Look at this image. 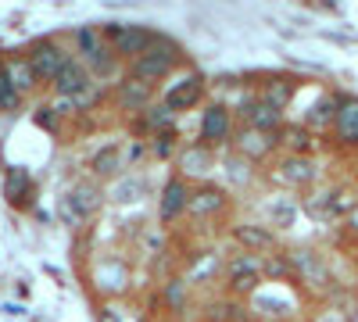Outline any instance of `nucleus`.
Segmentation results:
<instances>
[{
  "label": "nucleus",
  "mask_w": 358,
  "mask_h": 322,
  "mask_svg": "<svg viewBox=\"0 0 358 322\" xmlns=\"http://www.w3.org/2000/svg\"><path fill=\"white\" fill-rule=\"evenodd\" d=\"M151 97H155V86L136 79V75H126L122 82L115 86V104L122 111H147L151 108Z\"/></svg>",
  "instance_id": "obj_10"
},
{
  "label": "nucleus",
  "mask_w": 358,
  "mask_h": 322,
  "mask_svg": "<svg viewBox=\"0 0 358 322\" xmlns=\"http://www.w3.org/2000/svg\"><path fill=\"white\" fill-rule=\"evenodd\" d=\"M18 108H22V94L15 90L8 68H0V111H18Z\"/></svg>",
  "instance_id": "obj_26"
},
{
  "label": "nucleus",
  "mask_w": 358,
  "mask_h": 322,
  "mask_svg": "<svg viewBox=\"0 0 358 322\" xmlns=\"http://www.w3.org/2000/svg\"><path fill=\"white\" fill-rule=\"evenodd\" d=\"M226 208V193L219 190V186H197L194 193H190V204H187V215L190 219H212V215H219Z\"/></svg>",
  "instance_id": "obj_14"
},
{
  "label": "nucleus",
  "mask_w": 358,
  "mask_h": 322,
  "mask_svg": "<svg viewBox=\"0 0 358 322\" xmlns=\"http://www.w3.org/2000/svg\"><path fill=\"white\" fill-rule=\"evenodd\" d=\"M97 322H118V312H111V308H101Z\"/></svg>",
  "instance_id": "obj_32"
},
{
  "label": "nucleus",
  "mask_w": 358,
  "mask_h": 322,
  "mask_svg": "<svg viewBox=\"0 0 358 322\" xmlns=\"http://www.w3.org/2000/svg\"><path fill=\"white\" fill-rule=\"evenodd\" d=\"M344 222H348V233H351V237H358V204L348 212V219H344Z\"/></svg>",
  "instance_id": "obj_31"
},
{
  "label": "nucleus",
  "mask_w": 358,
  "mask_h": 322,
  "mask_svg": "<svg viewBox=\"0 0 358 322\" xmlns=\"http://www.w3.org/2000/svg\"><path fill=\"white\" fill-rule=\"evenodd\" d=\"M165 294H169L172 308H183V283H172V286L165 290Z\"/></svg>",
  "instance_id": "obj_30"
},
{
  "label": "nucleus",
  "mask_w": 358,
  "mask_h": 322,
  "mask_svg": "<svg viewBox=\"0 0 358 322\" xmlns=\"http://www.w3.org/2000/svg\"><path fill=\"white\" fill-rule=\"evenodd\" d=\"M90 168H94V175H115L118 168H122V147H118V143L101 147L94 154V161H90Z\"/></svg>",
  "instance_id": "obj_23"
},
{
  "label": "nucleus",
  "mask_w": 358,
  "mask_h": 322,
  "mask_svg": "<svg viewBox=\"0 0 358 322\" xmlns=\"http://www.w3.org/2000/svg\"><path fill=\"white\" fill-rule=\"evenodd\" d=\"M262 101H268L273 108H287L294 101V82L290 79H273V82H265V90H262Z\"/></svg>",
  "instance_id": "obj_24"
},
{
  "label": "nucleus",
  "mask_w": 358,
  "mask_h": 322,
  "mask_svg": "<svg viewBox=\"0 0 358 322\" xmlns=\"http://www.w3.org/2000/svg\"><path fill=\"white\" fill-rule=\"evenodd\" d=\"M334 133L344 147H358V97H348L341 101L337 108V122H334Z\"/></svg>",
  "instance_id": "obj_18"
},
{
  "label": "nucleus",
  "mask_w": 358,
  "mask_h": 322,
  "mask_svg": "<svg viewBox=\"0 0 358 322\" xmlns=\"http://www.w3.org/2000/svg\"><path fill=\"white\" fill-rule=\"evenodd\" d=\"M54 94L57 97H65V101H72V108H90L97 97H101V90H97V79L90 75V68L79 61V57H72V61L57 72V79H54Z\"/></svg>",
  "instance_id": "obj_1"
},
{
  "label": "nucleus",
  "mask_w": 358,
  "mask_h": 322,
  "mask_svg": "<svg viewBox=\"0 0 358 322\" xmlns=\"http://www.w3.org/2000/svg\"><path fill=\"white\" fill-rule=\"evenodd\" d=\"M258 283H262V261L255 254L229 261V290L233 294H255Z\"/></svg>",
  "instance_id": "obj_11"
},
{
  "label": "nucleus",
  "mask_w": 358,
  "mask_h": 322,
  "mask_svg": "<svg viewBox=\"0 0 358 322\" xmlns=\"http://www.w3.org/2000/svg\"><path fill=\"white\" fill-rule=\"evenodd\" d=\"M280 180L287 183V186H312L315 183V161L308 158V154H287L283 161H280Z\"/></svg>",
  "instance_id": "obj_13"
},
{
  "label": "nucleus",
  "mask_w": 358,
  "mask_h": 322,
  "mask_svg": "<svg viewBox=\"0 0 358 322\" xmlns=\"http://www.w3.org/2000/svg\"><path fill=\"white\" fill-rule=\"evenodd\" d=\"M215 165V154L208 143H190V147L179 154V172L187 175V180H197V175H208Z\"/></svg>",
  "instance_id": "obj_16"
},
{
  "label": "nucleus",
  "mask_w": 358,
  "mask_h": 322,
  "mask_svg": "<svg viewBox=\"0 0 358 322\" xmlns=\"http://www.w3.org/2000/svg\"><path fill=\"white\" fill-rule=\"evenodd\" d=\"M8 75H11V82H15L18 94H29V90L40 82L36 72H33V65H29V57H25V61H11V65H8Z\"/></svg>",
  "instance_id": "obj_25"
},
{
  "label": "nucleus",
  "mask_w": 358,
  "mask_h": 322,
  "mask_svg": "<svg viewBox=\"0 0 358 322\" xmlns=\"http://www.w3.org/2000/svg\"><path fill=\"white\" fill-rule=\"evenodd\" d=\"M97 204H101L97 186L79 183V186L69 190V197H65V204H62V215H65L69 222H79V219H90V215H94V212H97Z\"/></svg>",
  "instance_id": "obj_12"
},
{
  "label": "nucleus",
  "mask_w": 358,
  "mask_h": 322,
  "mask_svg": "<svg viewBox=\"0 0 358 322\" xmlns=\"http://www.w3.org/2000/svg\"><path fill=\"white\" fill-rule=\"evenodd\" d=\"M233 319H241V308H233L226 301L208 305V322H233Z\"/></svg>",
  "instance_id": "obj_27"
},
{
  "label": "nucleus",
  "mask_w": 358,
  "mask_h": 322,
  "mask_svg": "<svg viewBox=\"0 0 358 322\" xmlns=\"http://www.w3.org/2000/svg\"><path fill=\"white\" fill-rule=\"evenodd\" d=\"M143 126L151 129L155 136L172 133V129H176V111L162 101V104H155V108H147V111H143Z\"/></svg>",
  "instance_id": "obj_21"
},
{
  "label": "nucleus",
  "mask_w": 358,
  "mask_h": 322,
  "mask_svg": "<svg viewBox=\"0 0 358 322\" xmlns=\"http://www.w3.org/2000/svg\"><path fill=\"white\" fill-rule=\"evenodd\" d=\"M176 61H179V47L158 36V43L147 50V54H140L136 61L129 65V75H136V79H143V82L155 86L158 79H165V75L176 68Z\"/></svg>",
  "instance_id": "obj_3"
},
{
  "label": "nucleus",
  "mask_w": 358,
  "mask_h": 322,
  "mask_svg": "<svg viewBox=\"0 0 358 322\" xmlns=\"http://www.w3.org/2000/svg\"><path fill=\"white\" fill-rule=\"evenodd\" d=\"M190 186L183 175H172V180L162 186V200H158V215L162 222H176L179 215H187V204H190Z\"/></svg>",
  "instance_id": "obj_8"
},
{
  "label": "nucleus",
  "mask_w": 358,
  "mask_h": 322,
  "mask_svg": "<svg viewBox=\"0 0 358 322\" xmlns=\"http://www.w3.org/2000/svg\"><path fill=\"white\" fill-rule=\"evenodd\" d=\"M233 240L244 244L248 251H273V247H276V237H273V233H268L265 226H255V222L233 226Z\"/></svg>",
  "instance_id": "obj_19"
},
{
  "label": "nucleus",
  "mask_w": 358,
  "mask_h": 322,
  "mask_svg": "<svg viewBox=\"0 0 358 322\" xmlns=\"http://www.w3.org/2000/svg\"><path fill=\"white\" fill-rule=\"evenodd\" d=\"M265 272L276 276V279L290 276V258H268V261H265Z\"/></svg>",
  "instance_id": "obj_28"
},
{
  "label": "nucleus",
  "mask_w": 358,
  "mask_h": 322,
  "mask_svg": "<svg viewBox=\"0 0 358 322\" xmlns=\"http://www.w3.org/2000/svg\"><path fill=\"white\" fill-rule=\"evenodd\" d=\"M201 97H204V75H201V72H187L179 82H172V86H169L165 104L179 115V111L197 108V104H201Z\"/></svg>",
  "instance_id": "obj_7"
},
{
  "label": "nucleus",
  "mask_w": 358,
  "mask_h": 322,
  "mask_svg": "<svg viewBox=\"0 0 358 322\" xmlns=\"http://www.w3.org/2000/svg\"><path fill=\"white\" fill-rule=\"evenodd\" d=\"M69 61H72V54H69L62 43H54V40L36 43V47H33V54H29V65H33V72H36V79H40V82H54V79H57V72H62Z\"/></svg>",
  "instance_id": "obj_5"
},
{
  "label": "nucleus",
  "mask_w": 358,
  "mask_h": 322,
  "mask_svg": "<svg viewBox=\"0 0 358 322\" xmlns=\"http://www.w3.org/2000/svg\"><path fill=\"white\" fill-rule=\"evenodd\" d=\"M36 126H43V129H50V133L57 129V122H54V108H40V111H36Z\"/></svg>",
  "instance_id": "obj_29"
},
{
  "label": "nucleus",
  "mask_w": 358,
  "mask_h": 322,
  "mask_svg": "<svg viewBox=\"0 0 358 322\" xmlns=\"http://www.w3.org/2000/svg\"><path fill=\"white\" fill-rule=\"evenodd\" d=\"M244 119H248V126L251 129H262V133H276V129H283V111L280 108H273L268 101H251L248 108H244Z\"/></svg>",
  "instance_id": "obj_17"
},
{
  "label": "nucleus",
  "mask_w": 358,
  "mask_h": 322,
  "mask_svg": "<svg viewBox=\"0 0 358 322\" xmlns=\"http://www.w3.org/2000/svg\"><path fill=\"white\" fill-rule=\"evenodd\" d=\"M76 54H79V61L86 65V68H97V72H111V47H108V40H104V33L101 29H94V25H83V29H76Z\"/></svg>",
  "instance_id": "obj_4"
},
{
  "label": "nucleus",
  "mask_w": 358,
  "mask_h": 322,
  "mask_svg": "<svg viewBox=\"0 0 358 322\" xmlns=\"http://www.w3.org/2000/svg\"><path fill=\"white\" fill-rule=\"evenodd\" d=\"M276 143H280V140H276L273 133H262V129H251V126H248L241 136H236V151H241L244 161H248V158L258 161V158H265V154H273Z\"/></svg>",
  "instance_id": "obj_15"
},
{
  "label": "nucleus",
  "mask_w": 358,
  "mask_h": 322,
  "mask_svg": "<svg viewBox=\"0 0 358 322\" xmlns=\"http://www.w3.org/2000/svg\"><path fill=\"white\" fill-rule=\"evenodd\" d=\"M4 193H8L11 204H29V197H33V180H29L25 168H11V172H8Z\"/></svg>",
  "instance_id": "obj_20"
},
{
  "label": "nucleus",
  "mask_w": 358,
  "mask_h": 322,
  "mask_svg": "<svg viewBox=\"0 0 358 322\" xmlns=\"http://www.w3.org/2000/svg\"><path fill=\"white\" fill-rule=\"evenodd\" d=\"M101 33H104L108 47H111L118 57H133V61L158 43V36L151 33V29H143V25H122V22H111V25H104V29H101Z\"/></svg>",
  "instance_id": "obj_2"
},
{
  "label": "nucleus",
  "mask_w": 358,
  "mask_h": 322,
  "mask_svg": "<svg viewBox=\"0 0 358 322\" xmlns=\"http://www.w3.org/2000/svg\"><path fill=\"white\" fill-rule=\"evenodd\" d=\"M280 143L290 154H308L312 151V129L308 126H283L280 129Z\"/></svg>",
  "instance_id": "obj_22"
},
{
  "label": "nucleus",
  "mask_w": 358,
  "mask_h": 322,
  "mask_svg": "<svg viewBox=\"0 0 358 322\" xmlns=\"http://www.w3.org/2000/svg\"><path fill=\"white\" fill-rule=\"evenodd\" d=\"M233 136V115L226 104H208V111L201 115V143L208 147H219Z\"/></svg>",
  "instance_id": "obj_6"
},
{
  "label": "nucleus",
  "mask_w": 358,
  "mask_h": 322,
  "mask_svg": "<svg viewBox=\"0 0 358 322\" xmlns=\"http://www.w3.org/2000/svg\"><path fill=\"white\" fill-rule=\"evenodd\" d=\"M290 258V269L301 276V283H308V286H315V290H326L330 286V269L322 265V258L315 254V251H290L287 254Z\"/></svg>",
  "instance_id": "obj_9"
}]
</instances>
